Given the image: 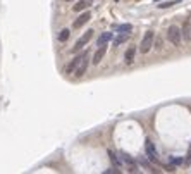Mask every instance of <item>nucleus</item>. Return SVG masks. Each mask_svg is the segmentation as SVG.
Instances as JSON below:
<instances>
[{
	"label": "nucleus",
	"mask_w": 191,
	"mask_h": 174,
	"mask_svg": "<svg viewBox=\"0 0 191 174\" xmlns=\"http://www.w3.org/2000/svg\"><path fill=\"white\" fill-rule=\"evenodd\" d=\"M91 5V0H79L78 4L74 5V11L76 12H81V11H84V9H88Z\"/></svg>",
	"instance_id": "nucleus-11"
},
{
	"label": "nucleus",
	"mask_w": 191,
	"mask_h": 174,
	"mask_svg": "<svg viewBox=\"0 0 191 174\" xmlns=\"http://www.w3.org/2000/svg\"><path fill=\"white\" fill-rule=\"evenodd\" d=\"M181 35H183V38L186 41H189L191 40V22L189 21H186L183 24V31H181Z\"/></svg>",
	"instance_id": "nucleus-10"
},
{
	"label": "nucleus",
	"mask_w": 191,
	"mask_h": 174,
	"mask_svg": "<svg viewBox=\"0 0 191 174\" xmlns=\"http://www.w3.org/2000/svg\"><path fill=\"white\" fill-rule=\"evenodd\" d=\"M112 40V33H103V35H100V38H98V41H97V45L100 47V45H107V41H110Z\"/></svg>",
	"instance_id": "nucleus-12"
},
{
	"label": "nucleus",
	"mask_w": 191,
	"mask_h": 174,
	"mask_svg": "<svg viewBox=\"0 0 191 174\" xmlns=\"http://www.w3.org/2000/svg\"><path fill=\"white\" fill-rule=\"evenodd\" d=\"M109 157H110V160L116 164V167H121V162H119V159H117L116 153H114V152H109Z\"/></svg>",
	"instance_id": "nucleus-16"
},
{
	"label": "nucleus",
	"mask_w": 191,
	"mask_h": 174,
	"mask_svg": "<svg viewBox=\"0 0 191 174\" xmlns=\"http://www.w3.org/2000/svg\"><path fill=\"white\" fill-rule=\"evenodd\" d=\"M105 52H107V47H105V45H100L98 50H97V54L93 55V64H100V60L103 59Z\"/></svg>",
	"instance_id": "nucleus-7"
},
{
	"label": "nucleus",
	"mask_w": 191,
	"mask_h": 174,
	"mask_svg": "<svg viewBox=\"0 0 191 174\" xmlns=\"http://www.w3.org/2000/svg\"><path fill=\"white\" fill-rule=\"evenodd\" d=\"M167 40L174 47H181V30L177 26H169L167 30Z\"/></svg>",
	"instance_id": "nucleus-2"
},
{
	"label": "nucleus",
	"mask_w": 191,
	"mask_h": 174,
	"mask_svg": "<svg viewBox=\"0 0 191 174\" xmlns=\"http://www.w3.org/2000/svg\"><path fill=\"white\" fill-rule=\"evenodd\" d=\"M145 150H146V157L150 160H157V148H155V145H153V141H150V140H146V143H145Z\"/></svg>",
	"instance_id": "nucleus-5"
},
{
	"label": "nucleus",
	"mask_w": 191,
	"mask_h": 174,
	"mask_svg": "<svg viewBox=\"0 0 191 174\" xmlns=\"http://www.w3.org/2000/svg\"><path fill=\"white\" fill-rule=\"evenodd\" d=\"M134 52H136V48L134 47H129L126 50V54H124V62L129 66V64H133V60H134Z\"/></svg>",
	"instance_id": "nucleus-9"
},
{
	"label": "nucleus",
	"mask_w": 191,
	"mask_h": 174,
	"mask_svg": "<svg viewBox=\"0 0 191 174\" xmlns=\"http://www.w3.org/2000/svg\"><path fill=\"white\" fill-rule=\"evenodd\" d=\"M114 30H116L117 33H131L133 26H131V24H121V26H116Z\"/></svg>",
	"instance_id": "nucleus-14"
},
{
	"label": "nucleus",
	"mask_w": 191,
	"mask_h": 174,
	"mask_svg": "<svg viewBox=\"0 0 191 174\" xmlns=\"http://www.w3.org/2000/svg\"><path fill=\"white\" fill-rule=\"evenodd\" d=\"M91 36H93V30H88L86 33L83 35L81 38H79L78 41H76V45H74V48H72V52H79V50H81L83 47H84V45L88 43V41L91 40Z\"/></svg>",
	"instance_id": "nucleus-4"
},
{
	"label": "nucleus",
	"mask_w": 191,
	"mask_h": 174,
	"mask_svg": "<svg viewBox=\"0 0 191 174\" xmlns=\"http://www.w3.org/2000/svg\"><path fill=\"white\" fill-rule=\"evenodd\" d=\"M177 2H164V4H158V7L160 9H165V7H172V5H176Z\"/></svg>",
	"instance_id": "nucleus-17"
},
{
	"label": "nucleus",
	"mask_w": 191,
	"mask_h": 174,
	"mask_svg": "<svg viewBox=\"0 0 191 174\" xmlns=\"http://www.w3.org/2000/svg\"><path fill=\"white\" fill-rule=\"evenodd\" d=\"M66 2H72V0H66Z\"/></svg>",
	"instance_id": "nucleus-19"
},
{
	"label": "nucleus",
	"mask_w": 191,
	"mask_h": 174,
	"mask_svg": "<svg viewBox=\"0 0 191 174\" xmlns=\"http://www.w3.org/2000/svg\"><path fill=\"white\" fill-rule=\"evenodd\" d=\"M79 59H81V55H76L74 59H72L71 62L67 64V66H66V69H64V73H66V74H72V73H74V69H76V66H78Z\"/></svg>",
	"instance_id": "nucleus-8"
},
{
	"label": "nucleus",
	"mask_w": 191,
	"mask_h": 174,
	"mask_svg": "<svg viewBox=\"0 0 191 174\" xmlns=\"http://www.w3.org/2000/svg\"><path fill=\"white\" fill-rule=\"evenodd\" d=\"M88 64H90V54H88V50H86V52H83V54H81V59H79L78 66H76V69H74L76 78H81L83 74L86 73Z\"/></svg>",
	"instance_id": "nucleus-1"
},
{
	"label": "nucleus",
	"mask_w": 191,
	"mask_h": 174,
	"mask_svg": "<svg viewBox=\"0 0 191 174\" xmlns=\"http://www.w3.org/2000/svg\"><path fill=\"white\" fill-rule=\"evenodd\" d=\"M91 19V14L90 12H83V14H79V17L76 19L74 21V24H72V28H74V30H78V28H81V26H84V24H86L88 21H90Z\"/></svg>",
	"instance_id": "nucleus-6"
},
{
	"label": "nucleus",
	"mask_w": 191,
	"mask_h": 174,
	"mask_svg": "<svg viewBox=\"0 0 191 174\" xmlns=\"http://www.w3.org/2000/svg\"><path fill=\"white\" fill-rule=\"evenodd\" d=\"M69 35H71V30H67V28H64L62 31L59 33V41H67V38H69Z\"/></svg>",
	"instance_id": "nucleus-15"
},
{
	"label": "nucleus",
	"mask_w": 191,
	"mask_h": 174,
	"mask_svg": "<svg viewBox=\"0 0 191 174\" xmlns=\"http://www.w3.org/2000/svg\"><path fill=\"white\" fill-rule=\"evenodd\" d=\"M171 162L177 166V164H183V159H171Z\"/></svg>",
	"instance_id": "nucleus-18"
},
{
	"label": "nucleus",
	"mask_w": 191,
	"mask_h": 174,
	"mask_svg": "<svg viewBox=\"0 0 191 174\" xmlns=\"http://www.w3.org/2000/svg\"><path fill=\"white\" fill-rule=\"evenodd\" d=\"M127 36H129V33H119V36L114 38V45H116V47L122 45L124 41H127Z\"/></svg>",
	"instance_id": "nucleus-13"
},
{
	"label": "nucleus",
	"mask_w": 191,
	"mask_h": 174,
	"mask_svg": "<svg viewBox=\"0 0 191 174\" xmlns=\"http://www.w3.org/2000/svg\"><path fill=\"white\" fill-rule=\"evenodd\" d=\"M152 45H153V31H146L145 36H143V40H141V45H139L141 54H148V52H150Z\"/></svg>",
	"instance_id": "nucleus-3"
}]
</instances>
